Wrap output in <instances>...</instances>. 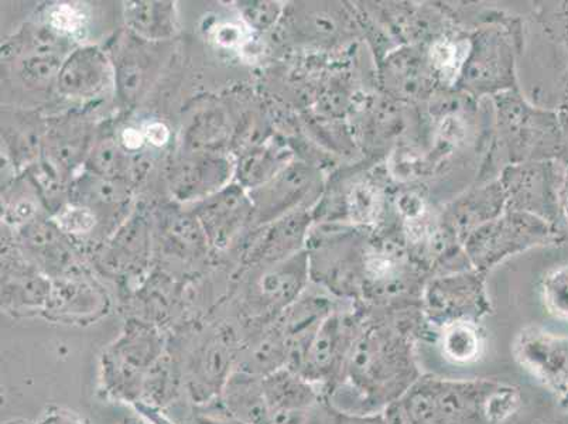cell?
<instances>
[{
	"label": "cell",
	"mask_w": 568,
	"mask_h": 424,
	"mask_svg": "<svg viewBox=\"0 0 568 424\" xmlns=\"http://www.w3.org/2000/svg\"><path fill=\"white\" fill-rule=\"evenodd\" d=\"M195 422H197V424H247L240 421V418L234 415H231L222 405L219 412L210 411L199 413L197 417H195Z\"/></svg>",
	"instance_id": "cell-23"
},
{
	"label": "cell",
	"mask_w": 568,
	"mask_h": 424,
	"mask_svg": "<svg viewBox=\"0 0 568 424\" xmlns=\"http://www.w3.org/2000/svg\"><path fill=\"white\" fill-rule=\"evenodd\" d=\"M384 417L386 424H416L406 405H400V403H395L386 408Z\"/></svg>",
	"instance_id": "cell-25"
},
{
	"label": "cell",
	"mask_w": 568,
	"mask_h": 424,
	"mask_svg": "<svg viewBox=\"0 0 568 424\" xmlns=\"http://www.w3.org/2000/svg\"><path fill=\"white\" fill-rule=\"evenodd\" d=\"M546 293L551 307L568 315V271L556 272L547 282Z\"/></svg>",
	"instance_id": "cell-19"
},
{
	"label": "cell",
	"mask_w": 568,
	"mask_h": 424,
	"mask_svg": "<svg viewBox=\"0 0 568 424\" xmlns=\"http://www.w3.org/2000/svg\"><path fill=\"white\" fill-rule=\"evenodd\" d=\"M126 191L113 181V179H103L94 175V179L82 185V196L84 201L92 203L112 204L125 199Z\"/></svg>",
	"instance_id": "cell-17"
},
{
	"label": "cell",
	"mask_w": 568,
	"mask_h": 424,
	"mask_svg": "<svg viewBox=\"0 0 568 424\" xmlns=\"http://www.w3.org/2000/svg\"><path fill=\"white\" fill-rule=\"evenodd\" d=\"M55 224L61 231L69 232V234L82 235L94 229L97 216L87 206L71 205L55 216Z\"/></svg>",
	"instance_id": "cell-16"
},
{
	"label": "cell",
	"mask_w": 568,
	"mask_h": 424,
	"mask_svg": "<svg viewBox=\"0 0 568 424\" xmlns=\"http://www.w3.org/2000/svg\"><path fill=\"white\" fill-rule=\"evenodd\" d=\"M343 331L335 320L328 319L320 325L303 353L288 365L307 381H327L343 359Z\"/></svg>",
	"instance_id": "cell-6"
},
{
	"label": "cell",
	"mask_w": 568,
	"mask_h": 424,
	"mask_svg": "<svg viewBox=\"0 0 568 424\" xmlns=\"http://www.w3.org/2000/svg\"><path fill=\"white\" fill-rule=\"evenodd\" d=\"M231 174V163L224 157L197 153L182 160L172 174V190L180 200L209 199L224 190Z\"/></svg>",
	"instance_id": "cell-3"
},
{
	"label": "cell",
	"mask_w": 568,
	"mask_h": 424,
	"mask_svg": "<svg viewBox=\"0 0 568 424\" xmlns=\"http://www.w3.org/2000/svg\"><path fill=\"white\" fill-rule=\"evenodd\" d=\"M444 351L456 361H469L478 354L477 334L467 325H456L444 337Z\"/></svg>",
	"instance_id": "cell-15"
},
{
	"label": "cell",
	"mask_w": 568,
	"mask_h": 424,
	"mask_svg": "<svg viewBox=\"0 0 568 424\" xmlns=\"http://www.w3.org/2000/svg\"><path fill=\"white\" fill-rule=\"evenodd\" d=\"M143 133L144 138H146V142L156 148L166 147L170 139L169 128L164 125L163 122L149 123Z\"/></svg>",
	"instance_id": "cell-24"
},
{
	"label": "cell",
	"mask_w": 568,
	"mask_h": 424,
	"mask_svg": "<svg viewBox=\"0 0 568 424\" xmlns=\"http://www.w3.org/2000/svg\"><path fill=\"white\" fill-rule=\"evenodd\" d=\"M221 405L247 424H266L268 406L263 393L262 376L235 370L220 396Z\"/></svg>",
	"instance_id": "cell-7"
},
{
	"label": "cell",
	"mask_w": 568,
	"mask_h": 424,
	"mask_svg": "<svg viewBox=\"0 0 568 424\" xmlns=\"http://www.w3.org/2000/svg\"><path fill=\"white\" fill-rule=\"evenodd\" d=\"M48 20L50 28L61 34H75L85 28L88 14L81 4L60 3L50 8Z\"/></svg>",
	"instance_id": "cell-14"
},
{
	"label": "cell",
	"mask_w": 568,
	"mask_h": 424,
	"mask_svg": "<svg viewBox=\"0 0 568 424\" xmlns=\"http://www.w3.org/2000/svg\"><path fill=\"white\" fill-rule=\"evenodd\" d=\"M60 69L59 60L53 55L33 57V59L26 61L24 64L26 77L33 81L48 80L57 71L60 72Z\"/></svg>",
	"instance_id": "cell-20"
},
{
	"label": "cell",
	"mask_w": 568,
	"mask_h": 424,
	"mask_svg": "<svg viewBox=\"0 0 568 424\" xmlns=\"http://www.w3.org/2000/svg\"><path fill=\"white\" fill-rule=\"evenodd\" d=\"M337 424H386L384 416H343L341 415Z\"/></svg>",
	"instance_id": "cell-27"
},
{
	"label": "cell",
	"mask_w": 568,
	"mask_h": 424,
	"mask_svg": "<svg viewBox=\"0 0 568 424\" xmlns=\"http://www.w3.org/2000/svg\"><path fill=\"white\" fill-rule=\"evenodd\" d=\"M126 424H141V423H126Z\"/></svg>",
	"instance_id": "cell-29"
},
{
	"label": "cell",
	"mask_w": 568,
	"mask_h": 424,
	"mask_svg": "<svg viewBox=\"0 0 568 424\" xmlns=\"http://www.w3.org/2000/svg\"><path fill=\"white\" fill-rule=\"evenodd\" d=\"M237 355L234 345L225 340L211 341L204 345L195 356L193 376H191V392L199 403H210L213 397L221 396L222 390L235 369Z\"/></svg>",
	"instance_id": "cell-5"
},
{
	"label": "cell",
	"mask_w": 568,
	"mask_h": 424,
	"mask_svg": "<svg viewBox=\"0 0 568 424\" xmlns=\"http://www.w3.org/2000/svg\"><path fill=\"white\" fill-rule=\"evenodd\" d=\"M110 61L97 48H82L72 53L59 72V90L70 98H94L110 87Z\"/></svg>",
	"instance_id": "cell-4"
},
{
	"label": "cell",
	"mask_w": 568,
	"mask_h": 424,
	"mask_svg": "<svg viewBox=\"0 0 568 424\" xmlns=\"http://www.w3.org/2000/svg\"><path fill=\"white\" fill-rule=\"evenodd\" d=\"M237 10L245 23L255 30L271 28L278 17L277 4L272 2H240Z\"/></svg>",
	"instance_id": "cell-18"
},
{
	"label": "cell",
	"mask_w": 568,
	"mask_h": 424,
	"mask_svg": "<svg viewBox=\"0 0 568 424\" xmlns=\"http://www.w3.org/2000/svg\"><path fill=\"white\" fill-rule=\"evenodd\" d=\"M36 424H88L85 418L70 408L49 406Z\"/></svg>",
	"instance_id": "cell-21"
},
{
	"label": "cell",
	"mask_w": 568,
	"mask_h": 424,
	"mask_svg": "<svg viewBox=\"0 0 568 424\" xmlns=\"http://www.w3.org/2000/svg\"><path fill=\"white\" fill-rule=\"evenodd\" d=\"M524 359L561 395H568V341L545 339L525 345Z\"/></svg>",
	"instance_id": "cell-11"
},
{
	"label": "cell",
	"mask_w": 568,
	"mask_h": 424,
	"mask_svg": "<svg viewBox=\"0 0 568 424\" xmlns=\"http://www.w3.org/2000/svg\"><path fill=\"white\" fill-rule=\"evenodd\" d=\"M4 424H32V423H29L26 421H17V422H10V423H4Z\"/></svg>",
	"instance_id": "cell-28"
},
{
	"label": "cell",
	"mask_w": 568,
	"mask_h": 424,
	"mask_svg": "<svg viewBox=\"0 0 568 424\" xmlns=\"http://www.w3.org/2000/svg\"><path fill=\"white\" fill-rule=\"evenodd\" d=\"M392 345L381 340H363L353 346L349 359L351 374L361 385L372 391L399 375V360Z\"/></svg>",
	"instance_id": "cell-9"
},
{
	"label": "cell",
	"mask_w": 568,
	"mask_h": 424,
	"mask_svg": "<svg viewBox=\"0 0 568 424\" xmlns=\"http://www.w3.org/2000/svg\"><path fill=\"white\" fill-rule=\"evenodd\" d=\"M262 387L271 411L310 413L317 401L312 382L288 366L262 376Z\"/></svg>",
	"instance_id": "cell-8"
},
{
	"label": "cell",
	"mask_w": 568,
	"mask_h": 424,
	"mask_svg": "<svg viewBox=\"0 0 568 424\" xmlns=\"http://www.w3.org/2000/svg\"><path fill=\"white\" fill-rule=\"evenodd\" d=\"M160 356L162 345L151 331H128L102 356L103 386L119 400H136Z\"/></svg>",
	"instance_id": "cell-1"
},
{
	"label": "cell",
	"mask_w": 568,
	"mask_h": 424,
	"mask_svg": "<svg viewBox=\"0 0 568 424\" xmlns=\"http://www.w3.org/2000/svg\"><path fill=\"white\" fill-rule=\"evenodd\" d=\"M253 204L251 196L240 185H231L205 199L197 216L206 238L215 246H229L251 219Z\"/></svg>",
	"instance_id": "cell-2"
},
{
	"label": "cell",
	"mask_w": 568,
	"mask_h": 424,
	"mask_svg": "<svg viewBox=\"0 0 568 424\" xmlns=\"http://www.w3.org/2000/svg\"><path fill=\"white\" fill-rule=\"evenodd\" d=\"M214 40L221 48L234 49L244 40V30H242L240 24L235 23L220 24L215 29Z\"/></svg>",
	"instance_id": "cell-22"
},
{
	"label": "cell",
	"mask_w": 568,
	"mask_h": 424,
	"mask_svg": "<svg viewBox=\"0 0 568 424\" xmlns=\"http://www.w3.org/2000/svg\"><path fill=\"white\" fill-rule=\"evenodd\" d=\"M125 20L134 33L148 40L172 38L178 32V14L172 2L125 3Z\"/></svg>",
	"instance_id": "cell-10"
},
{
	"label": "cell",
	"mask_w": 568,
	"mask_h": 424,
	"mask_svg": "<svg viewBox=\"0 0 568 424\" xmlns=\"http://www.w3.org/2000/svg\"><path fill=\"white\" fill-rule=\"evenodd\" d=\"M144 142H146L144 133L139 132L138 129L128 128L121 134V143L123 144V148L128 150L141 149Z\"/></svg>",
	"instance_id": "cell-26"
},
{
	"label": "cell",
	"mask_w": 568,
	"mask_h": 424,
	"mask_svg": "<svg viewBox=\"0 0 568 424\" xmlns=\"http://www.w3.org/2000/svg\"><path fill=\"white\" fill-rule=\"evenodd\" d=\"M291 266H278L267 271L257 282V306L267 313H275L287 307L298 294L302 284V272Z\"/></svg>",
	"instance_id": "cell-12"
},
{
	"label": "cell",
	"mask_w": 568,
	"mask_h": 424,
	"mask_svg": "<svg viewBox=\"0 0 568 424\" xmlns=\"http://www.w3.org/2000/svg\"><path fill=\"white\" fill-rule=\"evenodd\" d=\"M125 154L111 139L98 143L88 159V169L92 174L103 179H115L125 169Z\"/></svg>",
	"instance_id": "cell-13"
}]
</instances>
